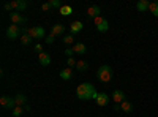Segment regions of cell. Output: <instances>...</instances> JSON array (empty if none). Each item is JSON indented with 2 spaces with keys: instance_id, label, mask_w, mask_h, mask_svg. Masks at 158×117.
<instances>
[{
  "instance_id": "obj_1",
  "label": "cell",
  "mask_w": 158,
  "mask_h": 117,
  "mask_svg": "<svg viewBox=\"0 0 158 117\" xmlns=\"http://www.w3.org/2000/svg\"><path fill=\"white\" fill-rule=\"evenodd\" d=\"M97 94H98V92L95 90L94 84H90V82L79 84V86L76 87V97H77L79 100H92V98L95 100Z\"/></svg>"
},
{
  "instance_id": "obj_2",
  "label": "cell",
  "mask_w": 158,
  "mask_h": 117,
  "mask_svg": "<svg viewBox=\"0 0 158 117\" xmlns=\"http://www.w3.org/2000/svg\"><path fill=\"white\" fill-rule=\"evenodd\" d=\"M97 76H98V79H100L101 82L108 84V82H111V79H112V68L109 67V65L103 63L101 67L98 68V71H97Z\"/></svg>"
},
{
  "instance_id": "obj_3",
  "label": "cell",
  "mask_w": 158,
  "mask_h": 117,
  "mask_svg": "<svg viewBox=\"0 0 158 117\" xmlns=\"http://www.w3.org/2000/svg\"><path fill=\"white\" fill-rule=\"evenodd\" d=\"M24 32H27L32 38L35 40H41V38H46V32L43 27H30V29H24Z\"/></svg>"
},
{
  "instance_id": "obj_4",
  "label": "cell",
  "mask_w": 158,
  "mask_h": 117,
  "mask_svg": "<svg viewBox=\"0 0 158 117\" xmlns=\"http://www.w3.org/2000/svg\"><path fill=\"white\" fill-rule=\"evenodd\" d=\"M6 36L10 38V40H16V38H21V36H22L21 27H19V25H15V24L8 25V29H6Z\"/></svg>"
},
{
  "instance_id": "obj_5",
  "label": "cell",
  "mask_w": 158,
  "mask_h": 117,
  "mask_svg": "<svg viewBox=\"0 0 158 117\" xmlns=\"http://www.w3.org/2000/svg\"><path fill=\"white\" fill-rule=\"evenodd\" d=\"M94 21H95V25H97V30H98V32H101V33L108 32V29H109V22L104 19V18L98 16V18H95Z\"/></svg>"
},
{
  "instance_id": "obj_6",
  "label": "cell",
  "mask_w": 158,
  "mask_h": 117,
  "mask_svg": "<svg viewBox=\"0 0 158 117\" xmlns=\"http://www.w3.org/2000/svg\"><path fill=\"white\" fill-rule=\"evenodd\" d=\"M10 21H11V24H15V25H22V24L27 22V19H25L21 13H18V11L10 13Z\"/></svg>"
},
{
  "instance_id": "obj_7",
  "label": "cell",
  "mask_w": 158,
  "mask_h": 117,
  "mask_svg": "<svg viewBox=\"0 0 158 117\" xmlns=\"http://www.w3.org/2000/svg\"><path fill=\"white\" fill-rule=\"evenodd\" d=\"M0 105H2V108H5V109H15L16 108V101H15V98L3 95L2 98H0Z\"/></svg>"
},
{
  "instance_id": "obj_8",
  "label": "cell",
  "mask_w": 158,
  "mask_h": 117,
  "mask_svg": "<svg viewBox=\"0 0 158 117\" xmlns=\"http://www.w3.org/2000/svg\"><path fill=\"white\" fill-rule=\"evenodd\" d=\"M95 101H97V105H98V106H101V108H103V106H108V105H109L111 98H109V95H108V94L100 92V94H97Z\"/></svg>"
},
{
  "instance_id": "obj_9",
  "label": "cell",
  "mask_w": 158,
  "mask_h": 117,
  "mask_svg": "<svg viewBox=\"0 0 158 117\" xmlns=\"http://www.w3.org/2000/svg\"><path fill=\"white\" fill-rule=\"evenodd\" d=\"M112 101L115 103V105H122V103L125 101V94L122 92V90H114L112 92Z\"/></svg>"
},
{
  "instance_id": "obj_10",
  "label": "cell",
  "mask_w": 158,
  "mask_h": 117,
  "mask_svg": "<svg viewBox=\"0 0 158 117\" xmlns=\"http://www.w3.org/2000/svg\"><path fill=\"white\" fill-rule=\"evenodd\" d=\"M100 13H101V8L98 6V5H92V6H89L87 8V16L89 18H98L100 16Z\"/></svg>"
},
{
  "instance_id": "obj_11",
  "label": "cell",
  "mask_w": 158,
  "mask_h": 117,
  "mask_svg": "<svg viewBox=\"0 0 158 117\" xmlns=\"http://www.w3.org/2000/svg\"><path fill=\"white\" fill-rule=\"evenodd\" d=\"M84 29V24L81 22V21H73L71 24H70V30H71V35H76V33H79Z\"/></svg>"
},
{
  "instance_id": "obj_12",
  "label": "cell",
  "mask_w": 158,
  "mask_h": 117,
  "mask_svg": "<svg viewBox=\"0 0 158 117\" xmlns=\"http://www.w3.org/2000/svg\"><path fill=\"white\" fill-rule=\"evenodd\" d=\"M38 62H40V65H43V67H48V65L51 63V56L48 52L38 54Z\"/></svg>"
},
{
  "instance_id": "obj_13",
  "label": "cell",
  "mask_w": 158,
  "mask_h": 117,
  "mask_svg": "<svg viewBox=\"0 0 158 117\" xmlns=\"http://www.w3.org/2000/svg\"><path fill=\"white\" fill-rule=\"evenodd\" d=\"M149 5H150V2H149V0H139V2L136 3V10H138L139 13L149 11Z\"/></svg>"
},
{
  "instance_id": "obj_14",
  "label": "cell",
  "mask_w": 158,
  "mask_h": 117,
  "mask_svg": "<svg viewBox=\"0 0 158 117\" xmlns=\"http://www.w3.org/2000/svg\"><path fill=\"white\" fill-rule=\"evenodd\" d=\"M63 32H65V27H63L62 24H54V25L51 27V33L56 35V36H60Z\"/></svg>"
},
{
  "instance_id": "obj_15",
  "label": "cell",
  "mask_w": 158,
  "mask_h": 117,
  "mask_svg": "<svg viewBox=\"0 0 158 117\" xmlns=\"http://www.w3.org/2000/svg\"><path fill=\"white\" fill-rule=\"evenodd\" d=\"M60 77H62V79L63 81H70L71 79V77H73V70L71 68H63L62 71H60Z\"/></svg>"
},
{
  "instance_id": "obj_16",
  "label": "cell",
  "mask_w": 158,
  "mask_h": 117,
  "mask_svg": "<svg viewBox=\"0 0 158 117\" xmlns=\"http://www.w3.org/2000/svg\"><path fill=\"white\" fill-rule=\"evenodd\" d=\"M120 109H122V112H123V114H131L135 108H133V105H131L130 101H127V100H125V101L122 103V105H120Z\"/></svg>"
},
{
  "instance_id": "obj_17",
  "label": "cell",
  "mask_w": 158,
  "mask_h": 117,
  "mask_svg": "<svg viewBox=\"0 0 158 117\" xmlns=\"http://www.w3.org/2000/svg\"><path fill=\"white\" fill-rule=\"evenodd\" d=\"M32 40H33V38H32L27 32H24V29H22V36H21V43H22V46H29V44L32 43Z\"/></svg>"
},
{
  "instance_id": "obj_18",
  "label": "cell",
  "mask_w": 158,
  "mask_h": 117,
  "mask_svg": "<svg viewBox=\"0 0 158 117\" xmlns=\"http://www.w3.org/2000/svg\"><path fill=\"white\" fill-rule=\"evenodd\" d=\"M73 51H74L76 54H85L87 48H85V44H84V43H76V44L73 46Z\"/></svg>"
},
{
  "instance_id": "obj_19",
  "label": "cell",
  "mask_w": 158,
  "mask_h": 117,
  "mask_svg": "<svg viewBox=\"0 0 158 117\" xmlns=\"http://www.w3.org/2000/svg\"><path fill=\"white\" fill-rule=\"evenodd\" d=\"M15 101H16V106H24L25 103H27V97L22 95V94H18L15 97Z\"/></svg>"
},
{
  "instance_id": "obj_20",
  "label": "cell",
  "mask_w": 158,
  "mask_h": 117,
  "mask_svg": "<svg viewBox=\"0 0 158 117\" xmlns=\"http://www.w3.org/2000/svg\"><path fill=\"white\" fill-rule=\"evenodd\" d=\"M59 13L62 16H70L71 13H73V6H70V5H63L60 10H59Z\"/></svg>"
},
{
  "instance_id": "obj_21",
  "label": "cell",
  "mask_w": 158,
  "mask_h": 117,
  "mask_svg": "<svg viewBox=\"0 0 158 117\" xmlns=\"http://www.w3.org/2000/svg\"><path fill=\"white\" fill-rule=\"evenodd\" d=\"M76 70H79V71H87V70H89V63L84 62V60H79V62L76 63Z\"/></svg>"
},
{
  "instance_id": "obj_22",
  "label": "cell",
  "mask_w": 158,
  "mask_h": 117,
  "mask_svg": "<svg viewBox=\"0 0 158 117\" xmlns=\"http://www.w3.org/2000/svg\"><path fill=\"white\" fill-rule=\"evenodd\" d=\"M24 111H25L24 106H16L15 109H11V115H13V117H19V115H22Z\"/></svg>"
},
{
  "instance_id": "obj_23",
  "label": "cell",
  "mask_w": 158,
  "mask_h": 117,
  "mask_svg": "<svg viewBox=\"0 0 158 117\" xmlns=\"http://www.w3.org/2000/svg\"><path fill=\"white\" fill-rule=\"evenodd\" d=\"M149 11L152 13L153 16L158 18V2H150V5H149Z\"/></svg>"
},
{
  "instance_id": "obj_24",
  "label": "cell",
  "mask_w": 158,
  "mask_h": 117,
  "mask_svg": "<svg viewBox=\"0 0 158 117\" xmlns=\"http://www.w3.org/2000/svg\"><path fill=\"white\" fill-rule=\"evenodd\" d=\"M16 3H18V13H22L25 8H27V2H25V0H16Z\"/></svg>"
},
{
  "instance_id": "obj_25",
  "label": "cell",
  "mask_w": 158,
  "mask_h": 117,
  "mask_svg": "<svg viewBox=\"0 0 158 117\" xmlns=\"http://www.w3.org/2000/svg\"><path fill=\"white\" fill-rule=\"evenodd\" d=\"M63 41L67 43V44H73L74 43V35H71V33L70 35H65L63 36Z\"/></svg>"
},
{
  "instance_id": "obj_26",
  "label": "cell",
  "mask_w": 158,
  "mask_h": 117,
  "mask_svg": "<svg viewBox=\"0 0 158 117\" xmlns=\"http://www.w3.org/2000/svg\"><path fill=\"white\" fill-rule=\"evenodd\" d=\"M44 40H46V43L48 44H51V43H54V40H56V35H52V33H49L46 38H44Z\"/></svg>"
},
{
  "instance_id": "obj_27",
  "label": "cell",
  "mask_w": 158,
  "mask_h": 117,
  "mask_svg": "<svg viewBox=\"0 0 158 117\" xmlns=\"http://www.w3.org/2000/svg\"><path fill=\"white\" fill-rule=\"evenodd\" d=\"M51 5H52V8H59V10L63 6V5L59 2V0H51Z\"/></svg>"
},
{
  "instance_id": "obj_28",
  "label": "cell",
  "mask_w": 158,
  "mask_h": 117,
  "mask_svg": "<svg viewBox=\"0 0 158 117\" xmlns=\"http://www.w3.org/2000/svg\"><path fill=\"white\" fill-rule=\"evenodd\" d=\"M76 60L73 59V57H68V60H67V65H68V68H71V67H76Z\"/></svg>"
},
{
  "instance_id": "obj_29",
  "label": "cell",
  "mask_w": 158,
  "mask_h": 117,
  "mask_svg": "<svg viewBox=\"0 0 158 117\" xmlns=\"http://www.w3.org/2000/svg\"><path fill=\"white\" fill-rule=\"evenodd\" d=\"M51 8H52L51 2H46V3H43V5H41V10H43V11H49Z\"/></svg>"
},
{
  "instance_id": "obj_30",
  "label": "cell",
  "mask_w": 158,
  "mask_h": 117,
  "mask_svg": "<svg viewBox=\"0 0 158 117\" xmlns=\"http://www.w3.org/2000/svg\"><path fill=\"white\" fill-rule=\"evenodd\" d=\"M65 54H67L68 57H73V54H74V51H73V48H67V49H65Z\"/></svg>"
},
{
  "instance_id": "obj_31",
  "label": "cell",
  "mask_w": 158,
  "mask_h": 117,
  "mask_svg": "<svg viewBox=\"0 0 158 117\" xmlns=\"http://www.w3.org/2000/svg\"><path fill=\"white\" fill-rule=\"evenodd\" d=\"M35 51L38 54H41L43 52V44H35Z\"/></svg>"
},
{
  "instance_id": "obj_32",
  "label": "cell",
  "mask_w": 158,
  "mask_h": 117,
  "mask_svg": "<svg viewBox=\"0 0 158 117\" xmlns=\"http://www.w3.org/2000/svg\"><path fill=\"white\" fill-rule=\"evenodd\" d=\"M114 109H115V111H122V109H120V105H115Z\"/></svg>"
}]
</instances>
